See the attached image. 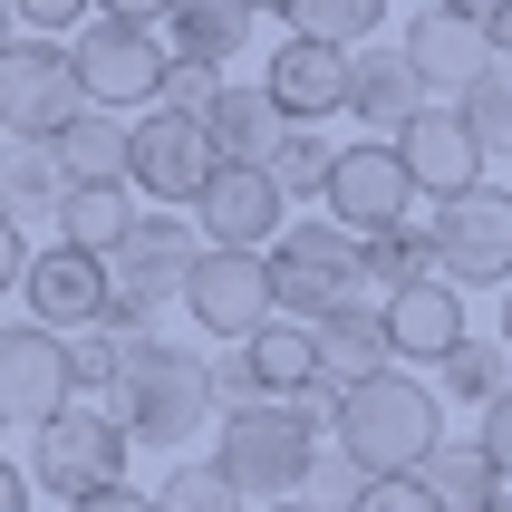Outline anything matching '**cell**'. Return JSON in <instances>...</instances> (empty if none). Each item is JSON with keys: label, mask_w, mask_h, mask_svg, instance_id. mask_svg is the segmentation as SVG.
<instances>
[{"label": "cell", "mask_w": 512, "mask_h": 512, "mask_svg": "<svg viewBox=\"0 0 512 512\" xmlns=\"http://www.w3.org/2000/svg\"><path fill=\"white\" fill-rule=\"evenodd\" d=\"M329 445H339L368 484H387V474H426V455L445 445V397H435V377L387 368V377H368V387H348Z\"/></svg>", "instance_id": "cell-1"}, {"label": "cell", "mask_w": 512, "mask_h": 512, "mask_svg": "<svg viewBox=\"0 0 512 512\" xmlns=\"http://www.w3.org/2000/svg\"><path fill=\"white\" fill-rule=\"evenodd\" d=\"M213 358H194V348H165V339H126V368H116V397L107 416L136 445H194L203 426H213Z\"/></svg>", "instance_id": "cell-2"}, {"label": "cell", "mask_w": 512, "mask_h": 512, "mask_svg": "<svg viewBox=\"0 0 512 512\" xmlns=\"http://www.w3.org/2000/svg\"><path fill=\"white\" fill-rule=\"evenodd\" d=\"M213 464H223V484L242 503H290V493H310V464H319V426L300 416L290 397H252V406H223L213 416Z\"/></svg>", "instance_id": "cell-3"}, {"label": "cell", "mask_w": 512, "mask_h": 512, "mask_svg": "<svg viewBox=\"0 0 512 512\" xmlns=\"http://www.w3.org/2000/svg\"><path fill=\"white\" fill-rule=\"evenodd\" d=\"M194 261H203L194 232L174 223V213H145V223L107 252V329H116V339H155V310L184 300Z\"/></svg>", "instance_id": "cell-4"}, {"label": "cell", "mask_w": 512, "mask_h": 512, "mask_svg": "<svg viewBox=\"0 0 512 512\" xmlns=\"http://www.w3.org/2000/svg\"><path fill=\"white\" fill-rule=\"evenodd\" d=\"M271 300H281V319H310V329L329 310H348V300H377L368 261H358V232H339L329 213L319 223H290L271 242Z\"/></svg>", "instance_id": "cell-5"}, {"label": "cell", "mask_w": 512, "mask_h": 512, "mask_svg": "<svg viewBox=\"0 0 512 512\" xmlns=\"http://www.w3.org/2000/svg\"><path fill=\"white\" fill-rule=\"evenodd\" d=\"M126 455H136V435L116 426L107 406H68V416H49L29 435V484L58 493V503H87V493L126 484Z\"/></svg>", "instance_id": "cell-6"}, {"label": "cell", "mask_w": 512, "mask_h": 512, "mask_svg": "<svg viewBox=\"0 0 512 512\" xmlns=\"http://www.w3.org/2000/svg\"><path fill=\"white\" fill-rule=\"evenodd\" d=\"M78 116H87V97H78V58L58 49V39H10V49H0V136L58 145Z\"/></svg>", "instance_id": "cell-7"}, {"label": "cell", "mask_w": 512, "mask_h": 512, "mask_svg": "<svg viewBox=\"0 0 512 512\" xmlns=\"http://www.w3.org/2000/svg\"><path fill=\"white\" fill-rule=\"evenodd\" d=\"M329 223L339 232H358V242H377V232H397V223H416L426 213V194H416V174H406V155L387 136H358V145H339V165H329Z\"/></svg>", "instance_id": "cell-8"}, {"label": "cell", "mask_w": 512, "mask_h": 512, "mask_svg": "<svg viewBox=\"0 0 512 512\" xmlns=\"http://www.w3.org/2000/svg\"><path fill=\"white\" fill-rule=\"evenodd\" d=\"M426 232H435V271L455 290H512V194L474 184L455 203H426Z\"/></svg>", "instance_id": "cell-9"}, {"label": "cell", "mask_w": 512, "mask_h": 512, "mask_svg": "<svg viewBox=\"0 0 512 512\" xmlns=\"http://www.w3.org/2000/svg\"><path fill=\"white\" fill-rule=\"evenodd\" d=\"M213 174H223V155H213L203 126H184V116H136L126 126V194H155V213H194L213 194Z\"/></svg>", "instance_id": "cell-10"}, {"label": "cell", "mask_w": 512, "mask_h": 512, "mask_svg": "<svg viewBox=\"0 0 512 512\" xmlns=\"http://www.w3.org/2000/svg\"><path fill=\"white\" fill-rule=\"evenodd\" d=\"M78 97L97 116H126V107H155V87H165L174 49L155 39V29H126V20H87L78 29Z\"/></svg>", "instance_id": "cell-11"}, {"label": "cell", "mask_w": 512, "mask_h": 512, "mask_svg": "<svg viewBox=\"0 0 512 512\" xmlns=\"http://www.w3.org/2000/svg\"><path fill=\"white\" fill-rule=\"evenodd\" d=\"M184 310H194L203 339H252L261 319H281V300H271V252H213L203 242L194 281H184Z\"/></svg>", "instance_id": "cell-12"}, {"label": "cell", "mask_w": 512, "mask_h": 512, "mask_svg": "<svg viewBox=\"0 0 512 512\" xmlns=\"http://www.w3.org/2000/svg\"><path fill=\"white\" fill-rule=\"evenodd\" d=\"M29 329H49V339H78V329H107V261L78 252V242H49V252H29Z\"/></svg>", "instance_id": "cell-13"}, {"label": "cell", "mask_w": 512, "mask_h": 512, "mask_svg": "<svg viewBox=\"0 0 512 512\" xmlns=\"http://www.w3.org/2000/svg\"><path fill=\"white\" fill-rule=\"evenodd\" d=\"M78 406V387H68V339H49V329H0V426H49V416H68Z\"/></svg>", "instance_id": "cell-14"}, {"label": "cell", "mask_w": 512, "mask_h": 512, "mask_svg": "<svg viewBox=\"0 0 512 512\" xmlns=\"http://www.w3.org/2000/svg\"><path fill=\"white\" fill-rule=\"evenodd\" d=\"M397 49H406V68H416V87H426V107H455L464 87L484 78L493 39H484L474 20H455V10H416Z\"/></svg>", "instance_id": "cell-15"}, {"label": "cell", "mask_w": 512, "mask_h": 512, "mask_svg": "<svg viewBox=\"0 0 512 512\" xmlns=\"http://www.w3.org/2000/svg\"><path fill=\"white\" fill-rule=\"evenodd\" d=\"M194 213H203V242H213V252H271V242L290 232V203L271 194L261 165H223Z\"/></svg>", "instance_id": "cell-16"}, {"label": "cell", "mask_w": 512, "mask_h": 512, "mask_svg": "<svg viewBox=\"0 0 512 512\" xmlns=\"http://www.w3.org/2000/svg\"><path fill=\"white\" fill-rule=\"evenodd\" d=\"M464 339H474V329H464V290L445 281V271L387 300V348H397V368H416V377H426V368H445Z\"/></svg>", "instance_id": "cell-17"}, {"label": "cell", "mask_w": 512, "mask_h": 512, "mask_svg": "<svg viewBox=\"0 0 512 512\" xmlns=\"http://www.w3.org/2000/svg\"><path fill=\"white\" fill-rule=\"evenodd\" d=\"M397 155H406V174H416V194H426V203H455V194L484 184V145H474V126H464L455 107H426L397 136Z\"/></svg>", "instance_id": "cell-18"}, {"label": "cell", "mask_w": 512, "mask_h": 512, "mask_svg": "<svg viewBox=\"0 0 512 512\" xmlns=\"http://www.w3.org/2000/svg\"><path fill=\"white\" fill-rule=\"evenodd\" d=\"M348 116H358L368 136H387V145H397L416 116H426V87H416V68H406L397 39H377V49L348 58Z\"/></svg>", "instance_id": "cell-19"}, {"label": "cell", "mask_w": 512, "mask_h": 512, "mask_svg": "<svg viewBox=\"0 0 512 512\" xmlns=\"http://www.w3.org/2000/svg\"><path fill=\"white\" fill-rule=\"evenodd\" d=\"M261 87H271V107H281L290 126L348 116V58H339V49H310V39H281L271 68H261Z\"/></svg>", "instance_id": "cell-20"}, {"label": "cell", "mask_w": 512, "mask_h": 512, "mask_svg": "<svg viewBox=\"0 0 512 512\" xmlns=\"http://www.w3.org/2000/svg\"><path fill=\"white\" fill-rule=\"evenodd\" d=\"M397 368V348H387V300H348V310H329L319 319V377L329 387H368V377H387Z\"/></svg>", "instance_id": "cell-21"}, {"label": "cell", "mask_w": 512, "mask_h": 512, "mask_svg": "<svg viewBox=\"0 0 512 512\" xmlns=\"http://www.w3.org/2000/svg\"><path fill=\"white\" fill-rule=\"evenodd\" d=\"M203 136H213V155H223V165H271V155H281V136H290V116L271 107V87H261V78H232L223 107L203 116Z\"/></svg>", "instance_id": "cell-22"}, {"label": "cell", "mask_w": 512, "mask_h": 512, "mask_svg": "<svg viewBox=\"0 0 512 512\" xmlns=\"http://www.w3.org/2000/svg\"><path fill=\"white\" fill-rule=\"evenodd\" d=\"M155 39H165L174 58H194V68H223V58L252 39V10H242V0H174L165 20H155Z\"/></svg>", "instance_id": "cell-23"}, {"label": "cell", "mask_w": 512, "mask_h": 512, "mask_svg": "<svg viewBox=\"0 0 512 512\" xmlns=\"http://www.w3.org/2000/svg\"><path fill=\"white\" fill-rule=\"evenodd\" d=\"M242 348H252L261 397H300V387H319V329H310V319H261Z\"/></svg>", "instance_id": "cell-24"}, {"label": "cell", "mask_w": 512, "mask_h": 512, "mask_svg": "<svg viewBox=\"0 0 512 512\" xmlns=\"http://www.w3.org/2000/svg\"><path fill=\"white\" fill-rule=\"evenodd\" d=\"M58 203H68V174H58L49 145H0V213L10 223H58Z\"/></svg>", "instance_id": "cell-25"}, {"label": "cell", "mask_w": 512, "mask_h": 512, "mask_svg": "<svg viewBox=\"0 0 512 512\" xmlns=\"http://www.w3.org/2000/svg\"><path fill=\"white\" fill-rule=\"evenodd\" d=\"M416 484H426L445 512H484V503H503V474H493V455L474 445V435H445V445L426 455V474H416Z\"/></svg>", "instance_id": "cell-26"}, {"label": "cell", "mask_w": 512, "mask_h": 512, "mask_svg": "<svg viewBox=\"0 0 512 512\" xmlns=\"http://www.w3.org/2000/svg\"><path fill=\"white\" fill-rule=\"evenodd\" d=\"M281 20H290V39H310V49L358 58V49H377V29H387V0H290Z\"/></svg>", "instance_id": "cell-27"}, {"label": "cell", "mask_w": 512, "mask_h": 512, "mask_svg": "<svg viewBox=\"0 0 512 512\" xmlns=\"http://www.w3.org/2000/svg\"><path fill=\"white\" fill-rule=\"evenodd\" d=\"M136 223H145V203L126 194V184H87V194L58 203V242H78V252H97V261H107Z\"/></svg>", "instance_id": "cell-28"}, {"label": "cell", "mask_w": 512, "mask_h": 512, "mask_svg": "<svg viewBox=\"0 0 512 512\" xmlns=\"http://www.w3.org/2000/svg\"><path fill=\"white\" fill-rule=\"evenodd\" d=\"M49 155H58V174H68V194H87V184H126V126L97 116V107H87Z\"/></svg>", "instance_id": "cell-29"}, {"label": "cell", "mask_w": 512, "mask_h": 512, "mask_svg": "<svg viewBox=\"0 0 512 512\" xmlns=\"http://www.w3.org/2000/svg\"><path fill=\"white\" fill-rule=\"evenodd\" d=\"M358 261H368V290H416V281H435V232H426V213L416 223H397V232H377V242H358Z\"/></svg>", "instance_id": "cell-30"}, {"label": "cell", "mask_w": 512, "mask_h": 512, "mask_svg": "<svg viewBox=\"0 0 512 512\" xmlns=\"http://www.w3.org/2000/svg\"><path fill=\"white\" fill-rule=\"evenodd\" d=\"M503 387H512V348L503 339H464L455 358L435 368V397H445V406H474V416H484Z\"/></svg>", "instance_id": "cell-31"}, {"label": "cell", "mask_w": 512, "mask_h": 512, "mask_svg": "<svg viewBox=\"0 0 512 512\" xmlns=\"http://www.w3.org/2000/svg\"><path fill=\"white\" fill-rule=\"evenodd\" d=\"M455 116L474 126L484 165H493V155H512V58H503V49H493V58H484V78H474V87L455 97Z\"/></svg>", "instance_id": "cell-32"}, {"label": "cell", "mask_w": 512, "mask_h": 512, "mask_svg": "<svg viewBox=\"0 0 512 512\" xmlns=\"http://www.w3.org/2000/svg\"><path fill=\"white\" fill-rule=\"evenodd\" d=\"M329 165H339V145L319 136V126H290L281 155H271L261 174H271V194H281V203H310V194H329Z\"/></svg>", "instance_id": "cell-33"}, {"label": "cell", "mask_w": 512, "mask_h": 512, "mask_svg": "<svg viewBox=\"0 0 512 512\" xmlns=\"http://www.w3.org/2000/svg\"><path fill=\"white\" fill-rule=\"evenodd\" d=\"M223 68H194V58H174L165 68V87H155V116H184V126H203V116L223 107Z\"/></svg>", "instance_id": "cell-34"}, {"label": "cell", "mask_w": 512, "mask_h": 512, "mask_svg": "<svg viewBox=\"0 0 512 512\" xmlns=\"http://www.w3.org/2000/svg\"><path fill=\"white\" fill-rule=\"evenodd\" d=\"M116 368H126V339H116V329H78V339H68V387H78V406L116 397Z\"/></svg>", "instance_id": "cell-35"}, {"label": "cell", "mask_w": 512, "mask_h": 512, "mask_svg": "<svg viewBox=\"0 0 512 512\" xmlns=\"http://www.w3.org/2000/svg\"><path fill=\"white\" fill-rule=\"evenodd\" d=\"M155 512H242V493L223 484V464H174L155 484Z\"/></svg>", "instance_id": "cell-36"}, {"label": "cell", "mask_w": 512, "mask_h": 512, "mask_svg": "<svg viewBox=\"0 0 512 512\" xmlns=\"http://www.w3.org/2000/svg\"><path fill=\"white\" fill-rule=\"evenodd\" d=\"M358 493H368V474L339 455V445H319V464H310V493L300 503H319V512H358Z\"/></svg>", "instance_id": "cell-37"}, {"label": "cell", "mask_w": 512, "mask_h": 512, "mask_svg": "<svg viewBox=\"0 0 512 512\" xmlns=\"http://www.w3.org/2000/svg\"><path fill=\"white\" fill-rule=\"evenodd\" d=\"M474 445L493 455V474H503V493H512V387L484 406V416H474Z\"/></svg>", "instance_id": "cell-38"}, {"label": "cell", "mask_w": 512, "mask_h": 512, "mask_svg": "<svg viewBox=\"0 0 512 512\" xmlns=\"http://www.w3.org/2000/svg\"><path fill=\"white\" fill-rule=\"evenodd\" d=\"M10 20H29L39 39H58V29H87V20H97V0H10Z\"/></svg>", "instance_id": "cell-39"}, {"label": "cell", "mask_w": 512, "mask_h": 512, "mask_svg": "<svg viewBox=\"0 0 512 512\" xmlns=\"http://www.w3.org/2000/svg\"><path fill=\"white\" fill-rule=\"evenodd\" d=\"M358 512H445V503H435L416 474H387V484H368V493H358Z\"/></svg>", "instance_id": "cell-40"}, {"label": "cell", "mask_w": 512, "mask_h": 512, "mask_svg": "<svg viewBox=\"0 0 512 512\" xmlns=\"http://www.w3.org/2000/svg\"><path fill=\"white\" fill-rule=\"evenodd\" d=\"M213 397H223V406H252V397H261V377H252V348H242V339H232L223 358H213Z\"/></svg>", "instance_id": "cell-41"}, {"label": "cell", "mask_w": 512, "mask_h": 512, "mask_svg": "<svg viewBox=\"0 0 512 512\" xmlns=\"http://www.w3.org/2000/svg\"><path fill=\"white\" fill-rule=\"evenodd\" d=\"M29 281V242H20V223L0 213V290H20Z\"/></svg>", "instance_id": "cell-42"}, {"label": "cell", "mask_w": 512, "mask_h": 512, "mask_svg": "<svg viewBox=\"0 0 512 512\" xmlns=\"http://www.w3.org/2000/svg\"><path fill=\"white\" fill-rule=\"evenodd\" d=\"M174 0H97V20H126V29H155Z\"/></svg>", "instance_id": "cell-43"}, {"label": "cell", "mask_w": 512, "mask_h": 512, "mask_svg": "<svg viewBox=\"0 0 512 512\" xmlns=\"http://www.w3.org/2000/svg\"><path fill=\"white\" fill-rule=\"evenodd\" d=\"M68 512H155V493H136V484H116V493H87V503H68Z\"/></svg>", "instance_id": "cell-44"}, {"label": "cell", "mask_w": 512, "mask_h": 512, "mask_svg": "<svg viewBox=\"0 0 512 512\" xmlns=\"http://www.w3.org/2000/svg\"><path fill=\"white\" fill-rule=\"evenodd\" d=\"M435 10H455V20H474V29H493L512 10V0H435Z\"/></svg>", "instance_id": "cell-45"}, {"label": "cell", "mask_w": 512, "mask_h": 512, "mask_svg": "<svg viewBox=\"0 0 512 512\" xmlns=\"http://www.w3.org/2000/svg\"><path fill=\"white\" fill-rule=\"evenodd\" d=\"M0 512H29V474L10 455H0Z\"/></svg>", "instance_id": "cell-46"}, {"label": "cell", "mask_w": 512, "mask_h": 512, "mask_svg": "<svg viewBox=\"0 0 512 512\" xmlns=\"http://www.w3.org/2000/svg\"><path fill=\"white\" fill-rule=\"evenodd\" d=\"M242 10H252V20H281V10H290V0H242Z\"/></svg>", "instance_id": "cell-47"}, {"label": "cell", "mask_w": 512, "mask_h": 512, "mask_svg": "<svg viewBox=\"0 0 512 512\" xmlns=\"http://www.w3.org/2000/svg\"><path fill=\"white\" fill-rule=\"evenodd\" d=\"M261 512H319V503H300V493H290V503H261Z\"/></svg>", "instance_id": "cell-48"}, {"label": "cell", "mask_w": 512, "mask_h": 512, "mask_svg": "<svg viewBox=\"0 0 512 512\" xmlns=\"http://www.w3.org/2000/svg\"><path fill=\"white\" fill-rule=\"evenodd\" d=\"M503 348H512V290H503Z\"/></svg>", "instance_id": "cell-49"}, {"label": "cell", "mask_w": 512, "mask_h": 512, "mask_svg": "<svg viewBox=\"0 0 512 512\" xmlns=\"http://www.w3.org/2000/svg\"><path fill=\"white\" fill-rule=\"evenodd\" d=\"M0 49H10V0H0Z\"/></svg>", "instance_id": "cell-50"}, {"label": "cell", "mask_w": 512, "mask_h": 512, "mask_svg": "<svg viewBox=\"0 0 512 512\" xmlns=\"http://www.w3.org/2000/svg\"><path fill=\"white\" fill-rule=\"evenodd\" d=\"M484 512H512V493H503V503H484Z\"/></svg>", "instance_id": "cell-51"}]
</instances>
